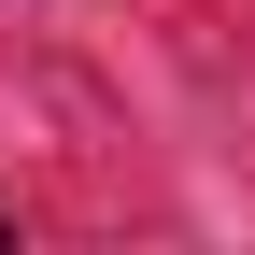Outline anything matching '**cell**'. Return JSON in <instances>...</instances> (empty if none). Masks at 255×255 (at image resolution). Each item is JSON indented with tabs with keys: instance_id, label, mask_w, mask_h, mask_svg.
<instances>
[{
	"instance_id": "cell-1",
	"label": "cell",
	"mask_w": 255,
	"mask_h": 255,
	"mask_svg": "<svg viewBox=\"0 0 255 255\" xmlns=\"http://www.w3.org/2000/svg\"><path fill=\"white\" fill-rule=\"evenodd\" d=\"M0 241H14V227H0Z\"/></svg>"
}]
</instances>
